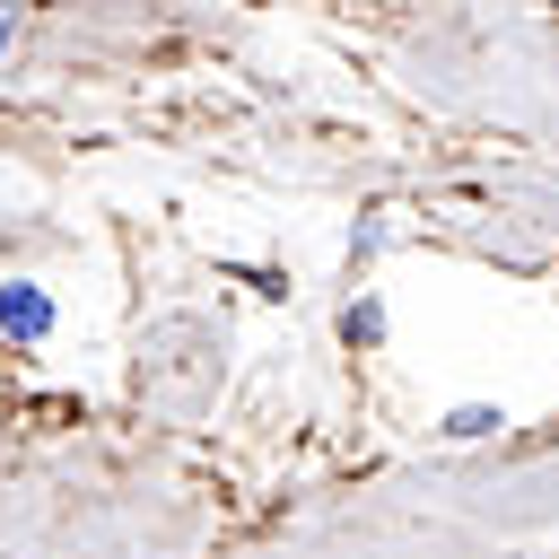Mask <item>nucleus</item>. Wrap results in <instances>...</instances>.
Returning <instances> with one entry per match:
<instances>
[{
    "label": "nucleus",
    "instance_id": "f03ea898",
    "mask_svg": "<svg viewBox=\"0 0 559 559\" xmlns=\"http://www.w3.org/2000/svg\"><path fill=\"white\" fill-rule=\"evenodd\" d=\"M332 332H341V349H358V358H367V349H384V297H376V288H358V297L341 306V323H332Z\"/></svg>",
    "mask_w": 559,
    "mask_h": 559
},
{
    "label": "nucleus",
    "instance_id": "20e7f679",
    "mask_svg": "<svg viewBox=\"0 0 559 559\" xmlns=\"http://www.w3.org/2000/svg\"><path fill=\"white\" fill-rule=\"evenodd\" d=\"M376 253H384V210H376V218H358V227H349V271H367V262H376Z\"/></svg>",
    "mask_w": 559,
    "mask_h": 559
},
{
    "label": "nucleus",
    "instance_id": "7ed1b4c3",
    "mask_svg": "<svg viewBox=\"0 0 559 559\" xmlns=\"http://www.w3.org/2000/svg\"><path fill=\"white\" fill-rule=\"evenodd\" d=\"M498 428H507V411H498V402H454V411L437 419V437H445V445H480V437H498Z\"/></svg>",
    "mask_w": 559,
    "mask_h": 559
},
{
    "label": "nucleus",
    "instance_id": "f257e3e1",
    "mask_svg": "<svg viewBox=\"0 0 559 559\" xmlns=\"http://www.w3.org/2000/svg\"><path fill=\"white\" fill-rule=\"evenodd\" d=\"M52 323H61V306H52V288H35V280H0V332H9L17 349H35V341H52Z\"/></svg>",
    "mask_w": 559,
    "mask_h": 559
},
{
    "label": "nucleus",
    "instance_id": "39448f33",
    "mask_svg": "<svg viewBox=\"0 0 559 559\" xmlns=\"http://www.w3.org/2000/svg\"><path fill=\"white\" fill-rule=\"evenodd\" d=\"M9 52H17V0H0V70H9Z\"/></svg>",
    "mask_w": 559,
    "mask_h": 559
}]
</instances>
